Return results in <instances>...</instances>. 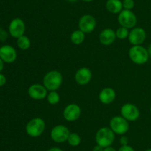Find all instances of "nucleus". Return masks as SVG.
<instances>
[{
  "instance_id": "20",
  "label": "nucleus",
  "mask_w": 151,
  "mask_h": 151,
  "mask_svg": "<svg viewBox=\"0 0 151 151\" xmlns=\"http://www.w3.org/2000/svg\"><path fill=\"white\" fill-rule=\"evenodd\" d=\"M17 45L21 50H28V49L30 47L31 45V42H30V39L29 38V37H27V36H22L19 38H17Z\"/></svg>"
},
{
  "instance_id": "21",
  "label": "nucleus",
  "mask_w": 151,
  "mask_h": 151,
  "mask_svg": "<svg viewBox=\"0 0 151 151\" xmlns=\"http://www.w3.org/2000/svg\"><path fill=\"white\" fill-rule=\"evenodd\" d=\"M69 144L72 147H77L81 144V138L79 134L76 133H71L67 139Z\"/></svg>"
},
{
  "instance_id": "5",
  "label": "nucleus",
  "mask_w": 151,
  "mask_h": 151,
  "mask_svg": "<svg viewBox=\"0 0 151 151\" xmlns=\"http://www.w3.org/2000/svg\"><path fill=\"white\" fill-rule=\"evenodd\" d=\"M110 128L113 132L118 135H124L129 130V123L128 120L122 115L114 116L110 121Z\"/></svg>"
},
{
  "instance_id": "15",
  "label": "nucleus",
  "mask_w": 151,
  "mask_h": 151,
  "mask_svg": "<svg viewBox=\"0 0 151 151\" xmlns=\"http://www.w3.org/2000/svg\"><path fill=\"white\" fill-rule=\"evenodd\" d=\"M0 58L6 63H13L17 58V53L14 47L6 44L0 47Z\"/></svg>"
},
{
  "instance_id": "23",
  "label": "nucleus",
  "mask_w": 151,
  "mask_h": 151,
  "mask_svg": "<svg viewBox=\"0 0 151 151\" xmlns=\"http://www.w3.org/2000/svg\"><path fill=\"white\" fill-rule=\"evenodd\" d=\"M115 32H116V38L121 40L128 38V35H129V30H128V28H124V27L122 26L117 28V30Z\"/></svg>"
},
{
  "instance_id": "37",
  "label": "nucleus",
  "mask_w": 151,
  "mask_h": 151,
  "mask_svg": "<svg viewBox=\"0 0 151 151\" xmlns=\"http://www.w3.org/2000/svg\"><path fill=\"white\" fill-rule=\"evenodd\" d=\"M150 112H151V107H150Z\"/></svg>"
},
{
  "instance_id": "2",
  "label": "nucleus",
  "mask_w": 151,
  "mask_h": 151,
  "mask_svg": "<svg viewBox=\"0 0 151 151\" xmlns=\"http://www.w3.org/2000/svg\"><path fill=\"white\" fill-rule=\"evenodd\" d=\"M115 139V133L110 127H104L99 129L95 135L97 144L106 148L111 146Z\"/></svg>"
},
{
  "instance_id": "32",
  "label": "nucleus",
  "mask_w": 151,
  "mask_h": 151,
  "mask_svg": "<svg viewBox=\"0 0 151 151\" xmlns=\"http://www.w3.org/2000/svg\"><path fill=\"white\" fill-rule=\"evenodd\" d=\"M3 68H4V62H3L2 59L0 58V72L2 70Z\"/></svg>"
},
{
  "instance_id": "27",
  "label": "nucleus",
  "mask_w": 151,
  "mask_h": 151,
  "mask_svg": "<svg viewBox=\"0 0 151 151\" xmlns=\"http://www.w3.org/2000/svg\"><path fill=\"white\" fill-rule=\"evenodd\" d=\"M118 151H135V150L130 145H125V146H121Z\"/></svg>"
},
{
  "instance_id": "8",
  "label": "nucleus",
  "mask_w": 151,
  "mask_h": 151,
  "mask_svg": "<svg viewBox=\"0 0 151 151\" xmlns=\"http://www.w3.org/2000/svg\"><path fill=\"white\" fill-rule=\"evenodd\" d=\"M121 115L128 120V121H136L139 118L140 115V112L139 108L134 104L125 103L121 107L120 109Z\"/></svg>"
},
{
  "instance_id": "25",
  "label": "nucleus",
  "mask_w": 151,
  "mask_h": 151,
  "mask_svg": "<svg viewBox=\"0 0 151 151\" xmlns=\"http://www.w3.org/2000/svg\"><path fill=\"white\" fill-rule=\"evenodd\" d=\"M7 38H8V33L0 27V41H5Z\"/></svg>"
},
{
  "instance_id": "36",
  "label": "nucleus",
  "mask_w": 151,
  "mask_h": 151,
  "mask_svg": "<svg viewBox=\"0 0 151 151\" xmlns=\"http://www.w3.org/2000/svg\"><path fill=\"white\" fill-rule=\"evenodd\" d=\"M145 151H151V148H149V149H147Z\"/></svg>"
},
{
  "instance_id": "26",
  "label": "nucleus",
  "mask_w": 151,
  "mask_h": 151,
  "mask_svg": "<svg viewBox=\"0 0 151 151\" xmlns=\"http://www.w3.org/2000/svg\"><path fill=\"white\" fill-rule=\"evenodd\" d=\"M128 142H129V140H128L127 136H122L120 137V139H119V143H120V144L122 145V146L128 145Z\"/></svg>"
},
{
  "instance_id": "30",
  "label": "nucleus",
  "mask_w": 151,
  "mask_h": 151,
  "mask_svg": "<svg viewBox=\"0 0 151 151\" xmlns=\"http://www.w3.org/2000/svg\"><path fill=\"white\" fill-rule=\"evenodd\" d=\"M47 151H63V150H61L59 147H51L49 150H47Z\"/></svg>"
},
{
  "instance_id": "35",
  "label": "nucleus",
  "mask_w": 151,
  "mask_h": 151,
  "mask_svg": "<svg viewBox=\"0 0 151 151\" xmlns=\"http://www.w3.org/2000/svg\"><path fill=\"white\" fill-rule=\"evenodd\" d=\"M67 1H70V2H75V1H78V0H67Z\"/></svg>"
},
{
  "instance_id": "33",
  "label": "nucleus",
  "mask_w": 151,
  "mask_h": 151,
  "mask_svg": "<svg viewBox=\"0 0 151 151\" xmlns=\"http://www.w3.org/2000/svg\"><path fill=\"white\" fill-rule=\"evenodd\" d=\"M147 51H148V54H149V56L151 58V44L149 45L148 48H147Z\"/></svg>"
},
{
  "instance_id": "19",
  "label": "nucleus",
  "mask_w": 151,
  "mask_h": 151,
  "mask_svg": "<svg viewBox=\"0 0 151 151\" xmlns=\"http://www.w3.org/2000/svg\"><path fill=\"white\" fill-rule=\"evenodd\" d=\"M85 34L81 30H76L73 31L70 36V40L74 44H81L85 40Z\"/></svg>"
},
{
  "instance_id": "31",
  "label": "nucleus",
  "mask_w": 151,
  "mask_h": 151,
  "mask_svg": "<svg viewBox=\"0 0 151 151\" xmlns=\"http://www.w3.org/2000/svg\"><path fill=\"white\" fill-rule=\"evenodd\" d=\"M103 151H117L114 147H107L104 148V150Z\"/></svg>"
},
{
  "instance_id": "1",
  "label": "nucleus",
  "mask_w": 151,
  "mask_h": 151,
  "mask_svg": "<svg viewBox=\"0 0 151 151\" xmlns=\"http://www.w3.org/2000/svg\"><path fill=\"white\" fill-rule=\"evenodd\" d=\"M63 83V76L61 73L56 70L49 71L43 78V85L50 91H55L60 88Z\"/></svg>"
},
{
  "instance_id": "24",
  "label": "nucleus",
  "mask_w": 151,
  "mask_h": 151,
  "mask_svg": "<svg viewBox=\"0 0 151 151\" xmlns=\"http://www.w3.org/2000/svg\"><path fill=\"white\" fill-rule=\"evenodd\" d=\"M122 5H123V8L125 10H131L135 6V1L134 0H123Z\"/></svg>"
},
{
  "instance_id": "22",
  "label": "nucleus",
  "mask_w": 151,
  "mask_h": 151,
  "mask_svg": "<svg viewBox=\"0 0 151 151\" xmlns=\"http://www.w3.org/2000/svg\"><path fill=\"white\" fill-rule=\"evenodd\" d=\"M47 99L49 104H50L52 105H55L60 102V95L58 93V92L56 90H55V91H50L47 94Z\"/></svg>"
},
{
  "instance_id": "29",
  "label": "nucleus",
  "mask_w": 151,
  "mask_h": 151,
  "mask_svg": "<svg viewBox=\"0 0 151 151\" xmlns=\"http://www.w3.org/2000/svg\"><path fill=\"white\" fill-rule=\"evenodd\" d=\"M103 150H104V147H103L100 146V145L98 144L94 146V148H93V151H103Z\"/></svg>"
},
{
  "instance_id": "6",
  "label": "nucleus",
  "mask_w": 151,
  "mask_h": 151,
  "mask_svg": "<svg viewBox=\"0 0 151 151\" xmlns=\"http://www.w3.org/2000/svg\"><path fill=\"white\" fill-rule=\"evenodd\" d=\"M70 131L66 126L63 124L56 125L52 129L50 132V137L53 142L56 143H63L67 142V139L70 135Z\"/></svg>"
},
{
  "instance_id": "10",
  "label": "nucleus",
  "mask_w": 151,
  "mask_h": 151,
  "mask_svg": "<svg viewBox=\"0 0 151 151\" xmlns=\"http://www.w3.org/2000/svg\"><path fill=\"white\" fill-rule=\"evenodd\" d=\"M9 34L13 38H19L25 32L24 22L20 18H15L9 25Z\"/></svg>"
},
{
  "instance_id": "16",
  "label": "nucleus",
  "mask_w": 151,
  "mask_h": 151,
  "mask_svg": "<svg viewBox=\"0 0 151 151\" xmlns=\"http://www.w3.org/2000/svg\"><path fill=\"white\" fill-rule=\"evenodd\" d=\"M116 32L111 28H106L103 30L99 36V40L103 45L109 46L114 42L116 40Z\"/></svg>"
},
{
  "instance_id": "14",
  "label": "nucleus",
  "mask_w": 151,
  "mask_h": 151,
  "mask_svg": "<svg viewBox=\"0 0 151 151\" xmlns=\"http://www.w3.org/2000/svg\"><path fill=\"white\" fill-rule=\"evenodd\" d=\"M92 78V72L88 68H81L75 74V81L80 85H86L88 84Z\"/></svg>"
},
{
  "instance_id": "34",
  "label": "nucleus",
  "mask_w": 151,
  "mask_h": 151,
  "mask_svg": "<svg viewBox=\"0 0 151 151\" xmlns=\"http://www.w3.org/2000/svg\"><path fill=\"white\" fill-rule=\"evenodd\" d=\"M82 1H85V2H90V1H94V0H82Z\"/></svg>"
},
{
  "instance_id": "4",
  "label": "nucleus",
  "mask_w": 151,
  "mask_h": 151,
  "mask_svg": "<svg viewBox=\"0 0 151 151\" xmlns=\"http://www.w3.org/2000/svg\"><path fill=\"white\" fill-rule=\"evenodd\" d=\"M46 128V123L43 118L36 117L31 119L26 125V133L32 138L39 137Z\"/></svg>"
},
{
  "instance_id": "3",
  "label": "nucleus",
  "mask_w": 151,
  "mask_h": 151,
  "mask_svg": "<svg viewBox=\"0 0 151 151\" xmlns=\"http://www.w3.org/2000/svg\"><path fill=\"white\" fill-rule=\"evenodd\" d=\"M131 60L136 65H144L148 61V51L145 47L141 45H133L128 51Z\"/></svg>"
},
{
  "instance_id": "17",
  "label": "nucleus",
  "mask_w": 151,
  "mask_h": 151,
  "mask_svg": "<svg viewBox=\"0 0 151 151\" xmlns=\"http://www.w3.org/2000/svg\"><path fill=\"white\" fill-rule=\"evenodd\" d=\"M115 99H116V92L111 87H105L99 94V99L100 102L104 105H109L112 103Z\"/></svg>"
},
{
  "instance_id": "13",
  "label": "nucleus",
  "mask_w": 151,
  "mask_h": 151,
  "mask_svg": "<svg viewBox=\"0 0 151 151\" xmlns=\"http://www.w3.org/2000/svg\"><path fill=\"white\" fill-rule=\"evenodd\" d=\"M47 90L44 85L40 84H33L28 89V95L35 100H42L47 96Z\"/></svg>"
},
{
  "instance_id": "9",
  "label": "nucleus",
  "mask_w": 151,
  "mask_h": 151,
  "mask_svg": "<svg viewBox=\"0 0 151 151\" xmlns=\"http://www.w3.org/2000/svg\"><path fill=\"white\" fill-rule=\"evenodd\" d=\"M97 25L96 19L92 15L85 14L81 16L78 22V27L79 30L84 33H90L94 30Z\"/></svg>"
},
{
  "instance_id": "28",
  "label": "nucleus",
  "mask_w": 151,
  "mask_h": 151,
  "mask_svg": "<svg viewBox=\"0 0 151 151\" xmlns=\"http://www.w3.org/2000/svg\"><path fill=\"white\" fill-rule=\"evenodd\" d=\"M6 81H7V79H6L5 76L3 75L2 73H0V87L4 85L6 83Z\"/></svg>"
},
{
  "instance_id": "18",
  "label": "nucleus",
  "mask_w": 151,
  "mask_h": 151,
  "mask_svg": "<svg viewBox=\"0 0 151 151\" xmlns=\"http://www.w3.org/2000/svg\"><path fill=\"white\" fill-rule=\"evenodd\" d=\"M106 7L109 13L113 14L119 13L123 10L122 1L121 0H108L106 1Z\"/></svg>"
},
{
  "instance_id": "12",
  "label": "nucleus",
  "mask_w": 151,
  "mask_h": 151,
  "mask_svg": "<svg viewBox=\"0 0 151 151\" xmlns=\"http://www.w3.org/2000/svg\"><path fill=\"white\" fill-rule=\"evenodd\" d=\"M63 118L68 121H75L81 117V108L78 105L75 103L66 105L63 112Z\"/></svg>"
},
{
  "instance_id": "11",
  "label": "nucleus",
  "mask_w": 151,
  "mask_h": 151,
  "mask_svg": "<svg viewBox=\"0 0 151 151\" xmlns=\"http://www.w3.org/2000/svg\"><path fill=\"white\" fill-rule=\"evenodd\" d=\"M147 34L142 28H132L129 32L128 41L132 45H141L146 39Z\"/></svg>"
},
{
  "instance_id": "7",
  "label": "nucleus",
  "mask_w": 151,
  "mask_h": 151,
  "mask_svg": "<svg viewBox=\"0 0 151 151\" xmlns=\"http://www.w3.org/2000/svg\"><path fill=\"white\" fill-rule=\"evenodd\" d=\"M118 22L122 27L130 29V28H134L136 26L137 19L134 12L130 10L123 9L119 13Z\"/></svg>"
}]
</instances>
